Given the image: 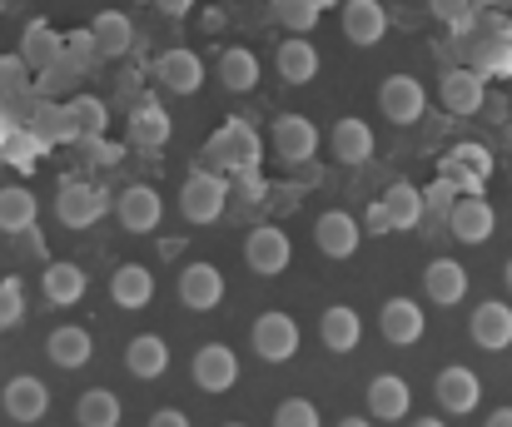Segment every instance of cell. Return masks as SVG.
Listing matches in <instances>:
<instances>
[{
    "instance_id": "1",
    "label": "cell",
    "mask_w": 512,
    "mask_h": 427,
    "mask_svg": "<svg viewBox=\"0 0 512 427\" xmlns=\"http://www.w3.org/2000/svg\"><path fill=\"white\" fill-rule=\"evenodd\" d=\"M224 204H229V179L224 174H214V169H199V174H189L184 184H179V214H184V224H214L219 214H224Z\"/></svg>"
},
{
    "instance_id": "2",
    "label": "cell",
    "mask_w": 512,
    "mask_h": 427,
    "mask_svg": "<svg viewBox=\"0 0 512 427\" xmlns=\"http://www.w3.org/2000/svg\"><path fill=\"white\" fill-rule=\"evenodd\" d=\"M249 343H254V353H259L264 363H289V358L299 353V323H294L289 313L269 308V313H259V318H254Z\"/></svg>"
},
{
    "instance_id": "3",
    "label": "cell",
    "mask_w": 512,
    "mask_h": 427,
    "mask_svg": "<svg viewBox=\"0 0 512 427\" xmlns=\"http://www.w3.org/2000/svg\"><path fill=\"white\" fill-rule=\"evenodd\" d=\"M378 110H383L388 125H418L423 110H428V90L413 75H388L378 85Z\"/></svg>"
},
{
    "instance_id": "4",
    "label": "cell",
    "mask_w": 512,
    "mask_h": 427,
    "mask_svg": "<svg viewBox=\"0 0 512 427\" xmlns=\"http://www.w3.org/2000/svg\"><path fill=\"white\" fill-rule=\"evenodd\" d=\"M289 259H294V244H289V234H284L279 224H259V229L244 239V264H249L259 279L284 274V269H289Z\"/></svg>"
},
{
    "instance_id": "5",
    "label": "cell",
    "mask_w": 512,
    "mask_h": 427,
    "mask_svg": "<svg viewBox=\"0 0 512 427\" xmlns=\"http://www.w3.org/2000/svg\"><path fill=\"white\" fill-rule=\"evenodd\" d=\"M433 398H438V408H443V413L468 418V413H478V403H483V383H478V373H473V368L448 363V368L438 373V383H433Z\"/></svg>"
},
{
    "instance_id": "6",
    "label": "cell",
    "mask_w": 512,
    "mask_h": 427,
    "mask_svg": "<svg viewBox=\"0 0 512 427\" xmlns=\"http://www.w3.org/2000/svg\"><path fill=\"white\" fill-rule=\"evenodd\" d=\"M189 373H194L199 393H229V388L239 383V353H234L229 343H204V348L194 353Z\"/></svg>"
},
{
    "instance_id": "7",
    "label": "cell",
    "mask_w": 512,
    "mask_h": 427,
    "mask_svg": "<svg viewBox=\"0 0 512 427\" xmlns=\"http://www.w3.org/2000/svg\"><path fill=\"white\" fill-rule=\"evenodd\" d=\"M448 229L458 244H488L493 229H498V214L483 194H458V204L448 209Z\"/></svg>"
},
{
    "instance_id": "8",
    "label": "cell",
    "mask_w": 512,
    "mask_h": 427,
    "mask_svg": "<svg viewBox=\"0 0 512 427\" xmlns=\"http://www.w3.org/2000/svg\"><path fill=\"white\" fill-rule=\"evenodd\" d=\"M269 140H274V154L284 164H304V159L319 154V125L309 115H279L274 130H269Z\"/></svg>"
},
{
    "instance_id": "9",
    "label": "cell",
    "mask_w": 512,
    "mask_h": 427,
    "mask_svg": "<svg viewBox=\"0 0 512 427\" xmlns=\"http://www.w3.org/2000/svg\"><path fill=\"white\" fill-rule=\"evenodd\" d=\"M160 214H165V199L150 189V184H130L120 199H115V219L125 234H155L160 229Z\"/></svg>"
},
{
    "instance_id": "10",
    "label": "cell",
    "mask_w": 512,
    "mask_h": 427,
    "mask_svg": "<svg viewBox=\"0 0 512 427\" xmlns=\"http://www.w3.org/2000/svg\"><path fill=\"white\" fill-rule=\"evenodd\" d=\"M314 244H319V254H329V259H353L358 254V244H363V229H358V219L348 214V209H324L319 214V224H314Z\"/></svg>"
},
{
    "instance_id": "11",
    "label": "cell",
    "mask_w": 512,
    "mask_h": 427,
    "mask_svg": "<svg viewBox=\"0 0 512 427\" xmlns=\"http://www.w3.org/2000/svg\"><path fill=\"white\" fill-rule=\"evenodd\" d=\"M378 333L393 348H413L423 338V303L418 298H388L378 308Z\"/></svg>"
},
{
    "instance_id": "12",
    "label": "cell",
    "mask_w": 512,
    "mask_h": 427,
    "mask_svg": "<svg viewBox=\"0 0 512 427\" xmlns=\"http://www.w3.org/2000/svg\"><path fill=\"white\" fill-rule=\"evenodd\" d=\"M0 408H5V418H15V423H25V427L40 423V418L50 413V388H45L40 378L20 373V378H10V383H5Z\"/></svg>"
},
{
    "instance_id": "13",
    "label": "cell",
    "mask_w": 512,
    "mask_h": 427,
    "mask_svg": "<svg viewBox=\"0 0 512 427\" xmlns=\"http://www.w3.org/2000/svg\"><path fill=\"white\" fill-rule=\"evenodd\" d=\"M339 15H343V40L358 45V50H368V45H378L388 35V10L378 0H343Z\"/></svg>"
},
{
    "instance_id": "14",
    "label": "cell",
    "mask_w": 512,
    "mask_h": 427,
    "mask_svg": "<svg viewBox=\"0 0 512 427\" xmlns=\"http://www.w3.org/2000/svg\"><path fill=\"white\" fill-rule=\"evenodd\" d=\"M468 333H473V343H478L483 353H503V348H512V308L503 303V298L478 303Z\"/></svg>"
},
{
    "instance_id": "15",
    "label": "cell",
    "mask_w": 512,
    "mask_h": 427,
    "mask_svg": "<svg viewBox=\"0 0 512 427\" xmlns=\"http://www.w3.org/2000/svg\"><path fill=\"white\" fill-rule=\"evenodd\" d=\"M179 303H184L189 313L219 308V303H224V274H219L214 264H189V269H179Z\"/></svg>"
},
{
    "instance_id": "16",
    "label": "cell",
    "mask_w": 512,
    "mask_h": 427,
    "mask_svg": "<svg viewBox=\"0 0 512 427\" xmlns=\"http://www.w3.org/2000/svg\"><path fill=\"white\" fill-rule=\"evenodd\" d=\"M155 80H160L165 90H174V95H194V90L204 85V60H199L189 45H174V50H165V55L155 60Z\"/></svg>"
},
{
    "instance_id": "17",
    "label": "cell",
    "mask_w": 512,
    "mask_h": 427,
    "mask_svg": "<svg viewBox=\"0 0 512 427\" xmlns=\"http://www.w3.org/2000/svg\"><path fill=\"white\" fill-rule=\"evenodd\" d=\"M55 214H60L65 229H90V224L105 214V194H100L95 184H60Z\"/></svg>"
},
{
    "instance_id": "18",
    "label": "cell",
    "mask_w": 512,
    "mask_h": 427,
    "mask_svg": "<svg viewBox=\"0 0 512 427\" xmlns=\"http://www.w3.org/2000/svg\"><path fill=\"white\" fill-rule=\"evenodd\" d=\"M45 353H50L55 368L75 373V368H85V363L95 358V338H90V328H80V323H60V328H50Z\"/></svg>"
},
{
    "instance_id": "19",
    "label": "cell",
    "mask_w": 512,
    "mask_h": 427,
    "mask_svg": "<svg viewBox=\"0 0 512 427\" xmlns=\"http://www.w3.org/2000/svg\"><path fill=\"white\" fill-rule=\"evenodd\" d=\"M438 100H443L448 115H478L483 100H488V85H483L478 70H448L443 85H438Z\"/></svg>"
},
{
    "instance_id": "20",
    "label": "cell",
    "mask_w": 512,
    "mask_h": 427,
    "mask_svg": "<svg viewBox=\"0 0 512 427\" xmlns=\"http://www.w3.org/2000/svg\"><path fill=\"white\" fill-rule=\"evenodd\" d=\"M125 368H130V378H140V383L165 378V373H170V343H165L160 333H135L130 348H125Z\"/></svg>"
},
{
    "instance_id": "21",
    "label": "cell",
    "mask_w": 512,
    "mask_h": 427,
    "mask_svg": "<svg viewBox=\"0 0 512 427\" xmlns=\"http://www.w3.org/2000/svg\"><path fill=\"white\" fill-rule=\"evenodd\" d=\"M423 293H428V303H438V308L463 303V298H468V269H463L458 259H433V264L423 269Z\"/></svg>"
},
{
    "instance_id": "22",
    "label": "cell",
    "mask_w": 512,
    "mask_h": 427,
    "mask_svg": "<svg viewBox=\"0 0 512 427\" xmlns=\"http://www.w3.org/2000/svg\"><path fill=\"white\" fill-rule=\"evenodd\" d=\"M408 408H413V388L398 373H378L368 383V413L378 423H398V418H408Z\"/></svg>"
},
{
    "instance_id": "23",
    "label": "cell",
    "mask_w": 512,
    "mask_h": 427,
    "mask_svg": "<svg viewBox=\"0 0 512 427\" xmlns=\"http://www.w3.org/2000/svg\"><path fill=\"white\" fill-rule=\"evenodd\" d=\"M90 40H95V55L120 60V55H130V45H135V25H130L125 10H100V15L90 20Z\"/></svg>"
},
{
    "instance_id": "24",
    "label": "cell",
    "mask_w": 512,
    "mask_h": 427,
    "mask_svg": "<svg viewBox=\"0 0 512 427\" xmlns=\"http://www.w3.org/2000/svg\"><path fill=\"white\" fill-rule=\"evenodd\" d=\"M274 70H279V80H289V85H309V80L319 75V50H314V40H309V35H289V40L279 45V55H274Z\"/></svg>"
},
{
    "instance_id": "25",
    "label": "cell",
    "mask_w": 512,
    "mask_h": 427,
    "mask_svg": "<svg viewBox=\"0 0 512 427\" xmlns=\"http://www.w3.org/2000/svg\"><path fill=\"white\" fill-rule=\"evenodd\" d=\"M378 209H383L388 229H418V219L428 214V209H423V189H418V184H408V179L388 184V189H383V199H378Z\"/></svg>"
},
{
    "instance_id": "26",
    "label": "cell",
    "mask_w": 512,
    "mask_h": 427,
    "mask_svg": "<svg viewBox=\"0 0 512 427\" xmlns=\"http://www.w3.org/2000/svg\"><path fill=\"white\" fill-rule=\"evenodd\" d=\"M110 298L120 303V308H150V298H155V274L145 269V264H120L115 274H110Z\"/></svg>"
},
{
    "instance_id": "27",
    "label": "cell",
    "mask_w": 512,
    "mask_h": 427,
    "mask_svg": "<svg viewBox=\"0 0 512 427\" xmlns=\"http://www.w3.org/2000/svg\"><path fill=\"white\" fill-rule=\"evenodd\" d=\"M60 125H65L70 135H80V140H100L105 125H110V105H105L100 95H75V100L65 105Z\"/></svg>"
},
{
    "instance_id": "28",
    "label": "cell",
    "mask_w": 512,
    "mask_h": 427,
    "mask_svg": "<svg viewBox=\"0 0 512 427\" xmlns=\"http://www.w3.org/2000/svg\"><path fill=\"white\" fill-rule=\"evenodd\" d=\"M319 338H324L329 353H353L358 338H363V318H358L348 303H334V308H324V318H319Z\"/></svg>"
},
{
    "instance_id": "29",
    "label": "cell",
    "mask_w": 512,
    "mask_h": 427,
    "mask_svg": "<svg viewBox=\"0 0 512 427\" xmlns=\"http://www.w3.org/2000/svg\"><path fill=\"white\" fill-rule=\"evenodd\" d=\"M259 55L254 50H244V45H229L224 55H219V85L229 90V95H249L254 85H259Z\"/></svg>"
},
{
    "instance_id": "30",
    "label": "cell",
    "mask_w": 512,
    "mask_h": 427,
    "mask_svg": "<svg viewBox=\"0 0 512 427\" xmlns=\"http://www.w3.org/2000/svg\"><path fill=\"white\" fill-rule=\"evenodd\" d=\"M35 214H40V204H35V194L25 184H5L0 189V234H30Z\"/></svg>"
},
{
    "instance_id": "31",
    "label": "cell",
    "mask_w": 512,
    "mask_h": 427,
    "mask_svg": "<svg viewBox=\"0 0 512 427\" xmlns=\"http://www.w3.org/2000/svg\"><path fill=\"white\" fill-rule=\"evenodd\" d=\"M329 149H334V159H343V164H368L373 159V130L363 120H339L329 130Z\"/></svg>"
},
{
    "instance_id": "32",
    "label": "cell",
    "mask_w": 512,
    "mask_h": 427,
    "mask_svg": "<svg viewBox=\"0 0 512 427\" xmlns=\"http://www.w3.org/2000/svg\"><path fill=\"white\" fill-rule=\"evenodd\" d=\"M40 288H45V298H50L55 308H70V303H80V298H85L90 279H85V269H80V264H50V269H45V279H40Z\"/></svg>"
},
{
    "instance_id": "33",
    "label": "cell",
    "mask_w": 512,
    "mask_h": 427,
    "mask_svg": "<svg viewBox=\"0 0 512 427\" xmlns=\"http://www.w3.org/2000/svg\"><path fill=\"white\" fill-rule=\"evenodd\" d=\"M209 154H214V159H239L244 169H254L259 144H254V135H249V125H244V120H229V125H219V130H214Z\"/></svg>"
},
{
    "instance_id": "34",
    "label": "cell",
    "mask_w": 512,
    "mask_h": 427,
    "mask_svg": "<svg viewBox=\"0 0 512 427\" xmlns=\"http://www.w3.org/2000/svg\"><path fill=\"white\" fill-rule=\"evenodd\" d=\"M120 418H125V408H120V398L110 388H90L75 403V423L80 427H120Z\"/></svg>"
},
{
    "instance_id": "35",
    "label": "cell",
    "mask_w": 512,
    "mask_h": 427,
    "mask_svg": "<svg viewBox=\"0 0 512 427\" xmlns=\"http://www.w3.org/2000/svg\"><path fill=\"white\" fill-rule=\"evenodd\" d=\"M130 135H135L140 149H160V144L170 140V115L160 105H140L135 120H130Z\"/></svg>"
},
{
    "instance_id": "36",
    "label": "cell",
    "mask_w": 512,
    "mask_h": 427,
    "mask_svg": "<svg viewBox=\"0 0 512 427\" xmlns=\"http://www.w3.org/2000/svg\"><path fill=\"white\" fill-rule=\"evenodd\" d=\"M20 55H25V65H50V60L60 55V35H55L50 25H25Z\"/></svg>"
},
{
    "instance_id": "37",
    "label": "cell",
    "mask_w": 512,
    "mask_h": 427,
    "mask_svg": "<svg viewBox=\"0 0 512 427\" xmlns=\"http://www.w3.org/2000/svg\"><path fill=\"white\" fill-rule=\"evenodd\" d=\"M274 15H279L294 35H309L314 20H319V0H274Z\"/></svg>"
},
{
    "instance_id": "38",
    "label": "cell",
    "mask_w": 512,
    "mask_h": 427,
    "mask_svg": "<svg viewBox=\"0 0 512 427\" xmlns=\"http://www.w3.org/2000/svg\"><path fill=\"white\" fill-rule=\"evenodd\" d=\"M274 427H324V423H319V408L309 398H284L274 408Z\"/></svg>"
},
{
    "instance_id": "39",
    "label": "cell",
    "mask_w": 512,
    "mask_h": 427,
    "mask_svg": "<svg viewBox=\"0 0 512 427\" xmlns=\"http://www.w3.org/2000/svg\"><path fill=\"white\" fill-rule=\"evenodd\" d=\"M25 318V288L20 279H0V328H15Z\"/></svg>"
},
{
    "instance_id": "40",
    "label": "cell",
    "mask_w": 512,
    "mask_h": 427,
    "mask_svg": "<svg viewBox=\"0 0 512 427\" xmlns=\"http://www.w3.org/2000/svg\"><path fill=\"white\" fill-rule=\"evenodd\" d=\"M458 204V184L443 174V179H433L428 189H423V209H433V214H448Z\"/></svg>"
},
{
    "instance_id": "41",
    "label": "cell",
    "mask_w": 512,
    "mask_h": 427,
    "mask_svg": "<svg viewBox=\"0 0 512 427\" xmlns=\"http://www.w3.org/2000/svg\"><path fill=\"white\" fill-rule=\"evenodd\" d=\"M428 10L443 20V25H463L473 15V0H428Z\"/></svg>"
},
{
    "instance_id": "42",
    "label": "cell",
    "mask_w": 512,
    "mask_h": 427,
    "mask_svg": "<svg viewBox=\"0 0 512 427\" xmlns=\"http://www.w3.org/2000/svg\"><path fill=\"white\" fill-rule=\"evenodd\" d=\"M60 50H70L75 65H90V60H95V40H90V30H75L70 40H60Z\"/></svg>"
},
{
    "instance_id": "43",
    "label": "cell",
    "mask_w": 512,
    "mask_h": 427,
    "mask_svg": "<svg viewBox=\"0 0 512 427\" xmlns=\"http://www.w3.org/2000/svg\"><path fill=\"white\" fill-rule=\"evenodd\" d=\"M448 169H478V179H483V174H488V154H483V149H468V144H463V149H453Z\"/></svg>"
},
{
    "instance_id": "44",
    "label": "cell",
    "mask_w": 512,
    "mask_h": 427,
    "mask_svg": "<svg viewBox=\"0 0 512 427\" xmlns=\"http://www.w3.org/2000/svg\"><path fill=\"white\" fill-rule=\"evenodd\" d=\"M150 427H189V413H179V408H160V413H150Z\"/></svg>"
},
{
    "instance_id": "45",
    "label": "cell",
    "mask_w": 512,
    "mask_h": 427,
    "mask_svg": "<svg viewBox=\"0 0 512 427\" xmlns=\"http://www.w3.org/2000/svg\"><path fill=\"white\" fill-rule=\"evenodd\" d=\"M155 5H160V10H165V15H184V10H189V5H194V0H155Z\"/></svg>"
},
{
    "instance_id": "46",
    "label": "cell",
    "mask_w": 512,
    "mask_h": 427,
    "mask_svg": "<svg viewBox=\"0 0 512 427\" xmlns=\"http://www.w3.org/2000/svg\"><path fill=\"white\" fill-rule=\"evenodd\" d=\"M483 427H512V408H498V413H488V423Z\"/></svg>"
},
{
    "instance_id": "47",
    "label": "cell",
    "mask_w": 512,
    "mask_h": 427,
    "mask_svg": "<svg viewBox=\"0 0 512 427\" xmlns=\"http://www.w3.org/2000/svg\"><path fill=\"white\" fill-rule=\"evenodd\" d=\"M413 427H448V423H443V418H418Z\"/></svg>"
},
{
    "instance_id": "48",
    "label": "cell",
    "mask_w": 512,
    "mask_h": 427,
    "mask_svg": "<svg viewBox=\"0 0 512 427\" xmlns=\"http://www.w3.org/2000/svg\"><path fill=\"white\" fill-rule=\"evenodd\" d=\"M339 427H373V423H368V418H343Z\"/></svg>"
},
{
    "instance_id": "49",
    "label": "cell",
    "mask_w": 512,
    "mask_h": 427,
    "mask_svg": "<svg viewBox=\"0 0 512 427\" xmlns=\"http://www.w3.org/2000/svg\"><path fill=\"white\" fill-rule=\"evenodd\" d=\"M503 284H508V293H512V259L503 264Z\"/></svg>"
},
{
    "instance_id": "50",
    "label": "cell",
    "mask_w": 512,
    "mask_h": 427,
    "mask_svg": "<svg viewBox=\"0 0 512 427\" xmlns=\"http://www.w3.org/2000/svg\"><path fill=\"white\" fill-rule=\"evenodd\" d=\"M224 427H244V423H224Z\"/></svg>"
},
{
    "instance_id": "51",
    "label": "cell",
    "mask_w": 512,
    "mask_h": 427,
    "mask_svg": "<svg viewBox=\"0 0 512 427\" xmlns=\"http://www.w3.org/2000/svg\"><path fill=\"white\" fill-rule=\"evenodd\" d=\"M0 5H10V0H0Z\"/></svg>"
},
{
    "instance_id": "52",
    "label": "cell",
    "mask_w": 512,
    "mask_h": 427,
    "mask_svg": "<svg viewBox=\"0 0 512 427\" xmlns=\"http://www.w3.org/2000/svg\"><path fill=\"white\" fill-rule=\"evenodd\" d=\"M508 179H512V174H508Z\"/></svg>"
},
{
    "instance_id": "53",
    "label": "cell",
    "mask_w": 512,
    "mask_h": 427,
    "mask_svg": "<svg viewBox=\"0 0 512 427\" xmlns=\"http://www.w3.org/2000/svg\"><path fill=\"white\" fill-rule=\"evenodd\" d=\"M508 5H512V0H508Z\"/></svg>"
}]
</instances>
